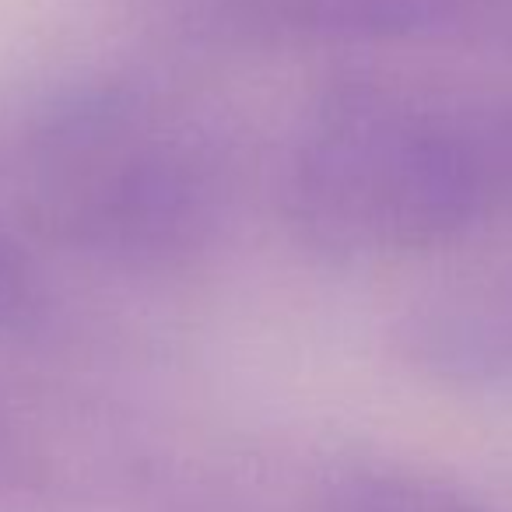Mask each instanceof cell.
<instances>
[{"label": "cell", "instance_id": "5b68a950", "mask_svg": "<svg viewBox=\"0 0 512 512\" xmlns=\"http://www.w3.org/2000/svg\"><path fill=\"white\" fill-rule=\"evenodd\" d=\"M50 320V292L32 249L0 221V334H36Z\"/></svg>", "mask_w": 512, "mask_h": 512}, {"label": "cell", "instance_id": "277c9868", "mask_svg": "<svg viewBox=\"0 0 512 512\" xmlns=\"http://www.w3.org/2000/svg\"><path fill=\"white\" fill-rule=\"evenodd\" d=\"M327 512H491L467 491L400 467H344L323 488Z\"/></svg>", "mask_w": 512, "mask_h": 512}, {"label": "cell", "instance_id": "3957f363", "mask_svg": "<svg viewBox=\"0 0 512 512\" xmlns=\"http://www.w3.org/2000/svg\"><path fill=\"white\" fill-rule=\"evenodd\" d=\"M109 8L169 46L225 57L477 43L512 32L505 0H109Z\"/></svg>", "mask_w": 512, "mask_h": 512}, {"label": "cell", "instance_id": "6da1fadb", "mask_svg": "<svg viewBox=\"0 0 512 512\" xmlns=\"http://www.w3.org/2000/svg\"><path fill=\"white\" fill-rule=\"evenodd\" d=\"M22 214L46 246L123 278H183L228 239L239 165L228 134L148 74L46 92L15 130Z\"/></svg>", "mask_w": 512, "mask_h": 512}, {"label": "cell", "instance_id": "7a4b0ae2", "mask_svg": "<svg viewBox=\"0 0 512 512\" xmlns=\"http://www.w3.org/2000/svg\"><path fill=\"white\" fill-rule=\"evenodd\" d=\"M278 214L316 264L362 267L512 214V95L330 81L285 148Z\"/></svg>", "mask_w": 512, "mask_h": 512}]
</instances>
